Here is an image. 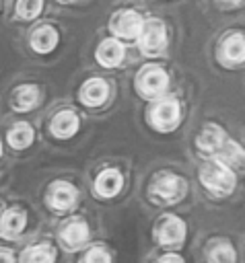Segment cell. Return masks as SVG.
I'll return each instance as SVG.
<instances>
[{"instance_id": "cell-4", "label": "cell", "mask_w": 245, "mask_h": 263, "mask_svg": "<svg viewBox=\"0 0 245 263\" xmlns=\"http://www.w3.org/2000/svg\"><path fill=\"white\" fill-rule=\"evenodd\" d=\"M142 25H144V18H142V14L136 12V10H119V12H115V14L111 16V21H109L111 33H113L115 37L128 39V41L138 39Z\"/></svg>"}, {"instance_id": "cell-16", "label": "cell", "mask_w": 245, "mask_h": 263, "mask_svg": "<svg viewBox=\"0 0 245 263\" xmlns=\"http://www.w3.org/2000/svg\"><path fill=\"white\" fill-rule=\"evenodd\" d=\"M37 99H39L37 86H33V84H23V86H19V88L14 90V95H12V107H14L16 111H29L31 107L37 105Z\"/></svg>"}, {"instance_id": "cell-7", "label": "cell", "mask_w": 245, "mask_h": 263, "mask_svg": "<svg viewBox=\"0 0 245 263\" xmlns=\"http://www.w3.org/2000/svg\"><path fill=\"white\" fill-rule=\"evenodd\" d=\"M218 58L222 64L226 66H237L245 60V41H243V33L235 31L231 35H226L220 43L218 49Z\"/></svg>"}, {"instance_id": "cell-1", "label": "cell", "mask_w": 245, "mask_h": 263, "mask_svg": "<svg viewBox=\"0 0 245 263\" xmlns=\"http://www.w3.org/2000/svg\"><path fill=\"white\" fill-rule=\"evenodd\" d=\"M200 181L214 195H226L235 187V175L222 162H210V164H206L202 168V173H200Z\"/></svg>"}, {"instance_id": "cell-26", "label": "cell", "mask_w": 245, "mask_h": 263, "mask_svg": "<svg viewBox=\"0 0 245 263\" xmlns=\"http://www.w3.org/2000/svg\"><path fill=\"white\" fill-rule=\"evenodd\" d=\"M0 263H14V259L8 251H0Z\"/></svg>"}, {"instance_id": "cell-29", "label": "cell", "mask_w": 245, "mask_h": 263, "mask_svg": "<svg viewBox=\"0 0 245 263\" xmlns=\"http://www.w3.org/2000/svg\"><path fill=\"white\" fill-rule=\"evenodd\" d=\"M0 154H2V148H0Z\"/></svg>"}, {"instance_id": "cell-5", "label": "cell", "mask_w": 245, "mask_h": 263, "mask_svg": "<svg viewBox=\"0 0 245 263\" xmlns=\"http://www.w3.org/2000/svg\"><path fill=\"white\" fill-rule=\"evenodd\" d=\"M179 121H181V109H179V103L173 99L156 103L150 111V123L161 132L175 129Z\"/></svg>"}, {"instance_id": "cell-12", "label": "cell", "mask_w": 245, "mask_h": 263, "mask_svg": "<svg viewBox=\"0 0 245 263\" xmlns=\"http://www.w3.org/2000/svg\"><path fill=\"white\" fill-rule=\"evenodd\" d=\"M51 132L56 138H72L78 129V117L72 111H60L51 119Z\"/></svg>"}, {"instance_id": "cell-28", "label": "cell", "mask_w": 245, "mask_h": 263, "mask_svg": "<svg viewBox=\"0 0 245 263\" xmlns=\"http://www.w3.org/2000/svg\"><path fill=\"white\" fill-rule=\"evenodd\" d=\"M60 2H74V0H60Z\"/></svg>"}, {"instance_id": "cell-22", "label": "cell", "mask_w": 245, "mask_h": 263, "mask_svg": "<svg viewBox=\"0 0 245 263\" xmlns=\"http://www.w3.org/2000/svg\"><path fill=\"white\" fill-rule=\"evenodd\" d=\"M218 162L241 166V162H243V150L239 148V144L237 142H224V150L218 156Z\"/></svg>"}, {"instance_id": "cell-24", "label": "cell", "mask_w": 245, "mask_h": 263, "mask_svg": "<svg viewBox=\"0 0 245 263\" xmlns=\"http://www.w3.org/2000/svg\"><path fill=\"white\" fill-rule=\"evenodd\" d=\"M84 263H111V257H109L107 251H103V249L97 247V249H93V251L86 253Z\"/></svg>"}, {"instance_id": "cell-19", "label": "cell", "mask_w": 245, "mask_h": 263, "mask_svg": "<svg viewBox=\"0 0 245 263\" xmlns=\"http://www.w3.org/2000/svg\"><path fill=\"white\" fill-rule=\"evenodd\" d=\"M56 253L49 245H37L21 255V263H54Z\"/></svg>"}, {"instance_id": "cell-18", "label": "cell", "mask_w": 245, "mask_h": 263, "mask_svg": "<svg viewBox=\"0 0 245 263\" xmlns=\"http://www.w3.org/2000/svg\"><path fill=\"white\" fill-rule=\"evenodd\" d=\"M31 142H33V127L29 123L21 121V123H16V125L10 127V132H8V144L12 148H19L21 150V148H27Z\"/></svg>"}, {"instance_id": "cell-25", "label": "cell", "mask_w": 245, "mask_h": 263, "mask_svg": "<svg viewBox=\"0 0 245 263\" xmlns=\"http://www.w3.org/2000/svg\"><path fill=\"white\" fill-rule=\"evenodd\" d=\"M156 263H183V259H181L179 255H165V257H161Z\"/></svg>"}, {"instance_id": "cell-2", "label": "cell", "mask_w": 245, "mask_h": 263, "mask_svg": "<svg viewBox=\"0 0 245 263\" xmlns=\"http://www.w3.org/2000/svg\"><path fill=\"white\" fill-rule=\"evenodd\" d=\"M138 43L144 55H161L167 47V29L159 18H148L144 21L140 35H138Z\"/></svg>"}, {"instance_id": "cell-8", "label": "cell", "mask_w": 245, "mask_h": 263, "mask_svg": "<svg viewBox=\"0 0 245 263\" xmlns=\"http://www.w3.org/2000/svg\"><path fill=\"white\" fill-rule=\"evenodd\" d=\"M124 60V45L121 41H117L115 37H109V39H103L97 47V62L105 68H113V66H119Z\"/></svg>"}, {"instance_id": "cell-17", "label": "cell", "mask_w": 245, "mask_h": 263, "mask_svg": "<svg viewBox=\"0 0 245 263\" xmlns=\"http://www.w3.org/2000/svg\"><path fill=\"white\" fill-rule=\"evenodd\" d=\"M62 242L68 247V249H78L86 238H89V228L86 224L82 222H72L68 224L64 230H62Z\"/></svg>"}, {"instance_id": "cell-13", "label": "cell", "mask_w": 245, "mask_h": 263, "mask_svg": "<svg viewBox=\"0 0 245 263\" xmlns=\"http://www.w3.org/2000/svg\"><path fill=\"white\" fill-rule=\"evenodd\" d=\"M121 175L115 168H105L95 181V191L103 197H111L121 189Z\"/></svg>"}, {"instance_id": "cell-21", "label": "cell", "mask_w": 245, "mask_h": 263, "mask_svg": "<svg viewBox=\"0 0 245 263\" xmlns=\"http://www.w3.org/2000/svg\"><path fill=\"white\" fill-rule=\"evenodd\" d=\"M16 16L23 21H33L43 10V0H16Z\"/></svg>"}, {"instance_id": "cell-3", "label": "cell", "mask_w": 245, "mask_h": 263, "mask_svg": "<svg viewBox=\"0 0 245 263\" xmlns=\"http://www.w3.org/2000/svg\"><path fill=\"white\" fill-rule=\"evenodd\" d=\"M169 84V76L163 68L159 66H146L138 72L136 76V90L146 97V99H154V97H161L165 92Z\"/></svg>"}, {"instance_id": "cell-20", "label": "cell", "mask_w": 245, "mask_h": 263, "mask_svg": "<svg viewBox=\"0 0 245 263\" xmlns=\"http://www.w3.org/2000/svg\"><path fill=\"white\" fill-rule=\"evenodd\" d=\"M220 144H222V129L218 125H206L198 138V146L202 150L210 152V150H216Z\"/></svg>"}, {"instance_id": "cell-11", "label": "cell", "mask_w": 245, "mask_h": 263, "mask_svg": "<svg viewBox=\"0 0 245 263\" xmlns=\"http://www.w3.org/2000/svg\"><path fill=\"white\" fill-rule=\"evenodd\" d=\"M183 238H185V224L179 218L169 216L159 228V242L173 247V245H179Z\"/></svg>"}, {"instance_id": "cell-6", "label": "cell", "mask_w": 245, "mask_h": 263, "mask_svg": "<svg viewBox=\"0 0 245 263\" xmlns=\"http://www.w3.org/2000/svg\"><path fill=\"white\" fill-rule=\"evenodd\" d=\"M150 193H152L156 199L165 201V203H175L177 199L183 197V193H185V183H183V179L177 177V175H163V177H159V179L152 183Z\"/></svg>"}, {"instance_id": "cell-15", "label": "cell", "mask_w": 245, "mask_h": 263, "mask_svg": "<svg viewBox=\"0 0 245 263\" xmlns=\"http://www.w3.org/2000/svg\"><path fill=\"white\" fill-rule=\"evenodd\" d=\"M25 224H27V216L21 210H8L0 220V232L6 238H14L23 232Z\"/></svg>"}, {"instance_id": "cell-9", "label": "cell", "mask_w": 245, "mask_h": 263, "mask_svg": "<svg viewBox=\"0 0 245 263\" xmlns=\"http://www.w3.org/2000/svg\"><path fill=\"white\" fill-rule=\"evenodd\" d=\"M107 95H109V84L103 78H91L80 88V101L84 105H89V107L103 105Z\"/></svg>"}, {"instance_id": "cell-23", "label": "cell", "mask_w": 245, "mask_h": 263, "mask_svg": "<svg viewBox=\"0 0 245 263\" xmlns=\"http://www.w3.org/2000/svg\"><path fill=\"white\" fill-rule=\"evenodd\" d=\"M210 263H235V251L229 245H218L210 253Z\"/></svg>"}, {"instance_id": "cell-14", "label": "cell", "mask_w": 245, "mask_h": 263, "mask_svg": "<svg viewBox=\"0 0 245 263\" xmlns=\"http://www.w3.org/2000/svg\"><path fill=\"white\" fill-rule=\"evenodd\" d=\"M76 201V189L68 183H58L54 185L51 193H49V205L54 210H68L72 208Z\"/></svg>"}, {"instance_id": "cell-10", "label": "cell", "mask_w": 245, "mask_h": 263, "mask_svg": "<svg viewBox=\"0 0 245 263\" xmlns=\"http://www.w3.org/2000/svg\"><path fill=\"white\" fill-rule=\"evenodd\" d=\"M60 41V35L58 31L51 27V25H41L37 27L33 33H31V47L37 51V53H49L56 49Z\"/></svg>"}, {"instance_id": "cell-27", "label": "cell", "mask_w": 245, "mask_h": 263, "mask_svg": "<svg viewBox=\"0 0 245 263\" xmlns=\"http://www.w3.org/2000/svg\"><path fill=\"white\" fill-rule=\"evenodd\" d=\"M220 2H224V4H233V6L241 4V0H220Z\"/></svg>"}]
</instances>
